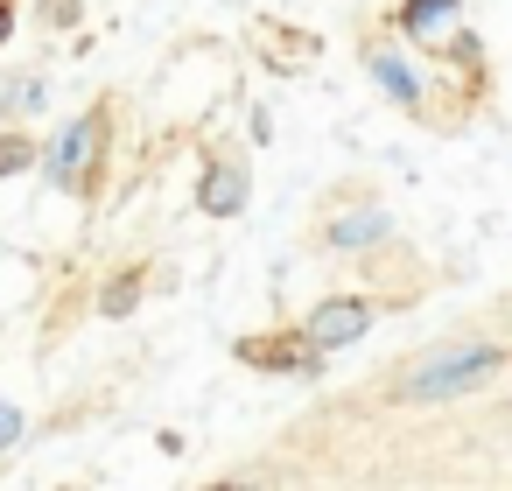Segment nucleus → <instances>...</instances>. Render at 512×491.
Instances as JSON below:
<instances>
[{
  "label": "nucleus",
  "mask_w": 512,
  "mask_h": 491,
  "mask_svg": "<svg viewBox=\"0 0 512 491\" xmlns=\"http://www.w3.org/2000/svg\"><path fill=\"white\" fill-rule=\"evenodd\" d=\"M365 323H372L365 302H323V309L309 316V344H316V351H337V344H351Z\"/></svg>",
  "instance_id": "obj_3"
},
{
  "label": "nucleus",
  "mask_w": 512,
  "mask_h": 491,
  "mask_svg": "<svg viewBox=\"0 0 512 491\" xmlns=\"http://www.w3.org/2000/svg\"><path fill=\"white\" fill-rule=\"evenodd\" d=\"M379 232H386V218H379V211H351V218H337V225H330V246H372Z\"/></svg>",
  "instance_id": "obj_6"
},
{
  "label": "nucleus",
  "mask_w": 512,
  "mask_h": 491,
  "mask_svg": "<svg viewBox=\"0 0 512 491\" xmlns=\"http://www.w3.org/2000/svg\"><path fill=\"white\" fill-rule=\"evenodd\" d=\"M491 372H498V344H442L421 365H407L400 393L407 400H442V393H463V386H477Z\"/></svg>",
  "instance_id": "obj_1"
},
{
  "label": "nucleus",
  "mask_w": 512,
  "mask_h": 491,
  "mask_svg": "<svg viewBox=\"0 0 512 491\" xmlns=\"http://www.w3.org/2000/svg\"><path fill=\"white\" fill-rule=\"evenodd\" d=\"M92 162H99V120H71L57 134V148H50V183L57 190H78L92 176Z\"/></svg>",
  "instance_id": "obj_2"
},
{
  "label": "nucleus",
  "mask_w": 512,
  "mask_h": 491,
  "mask_svg": "<svg viewBox=\"0 0 512 491\" xmlns=\"http://www.w3.org/2000/svg\"><path fill=\"white\" fill-rule=\"evenodd\" d=\"M22 162H36V155H29V148H22V141H0V176H15V169H22Z\"/></svg>",
  "instance_id": "obj_10"
},
{
  "label": "nucleus",
  "mask_w": 512,
  "mask_h": 491,
  "mask_svg": "<svg viewBox=\"0 0 512 491\" xmlns=\"http://www.w3.org/2000/svg\"><path fill=\"white\" fill-rule=\"evenodd\" d=\"M0 36H8V8H0Z\"/></svg>",
  "instance_id": "obj_12"
},
{
  "label": "nucleus",
  "mask_w": 512,
  "mask_h": 491,
  "mask_svg": "<svg viewBox=\"0 0 512 491\" xmlns=\"http://www.w3.org/2000/svg\"><path fill=\"white\" fill-rule=\"evenodd\" d=\"M372 78H379V85H386V92H393L400 106H414V99H421V85H414V71H407L400 57H386V50H372Z\"/></svg>",
  "instance_id": "obj_5"
},
{
  "label": "nucleus",
  "mask_w": 512,
  "mask_h": 491,
  "mask_svg": "<svg viewBox=\"0 0 512 491\" xmlns=\"http://www.w3.org/2000/svg\"><path fill=\"white\" fill-rule=\"evenodd\" d=\"M15 435H22V414H15V407H8V400H0V449H8V442H15Z\"/></svg>",
  "instance_id": "obj_11"
},
{
  "label": "nucleus",
  "mask_w": 512,
  "mask_h": 491,
  "mask_svg": "<svg viewBox=\"0 0 512 491\" xmlns=\"http://www.w3.org/2000/svg\"><path fill=\"white\" fill-rule=\"evenodd\" d=\"M239 204H246V169H239V162H218V169L204 176V211H211V218H232Z\"/></svg>",
  "instance_id": "obj_4"
},
{
  "label": "nucleus",
  "mask_w": 512,
  "mask_h": 491,
  "mask_svg": "<svg viewBox=\"0 0 512 491\" xmlns=\"http://www.w3.org/2000/svg\"><path fill=\"white\" fill-rule=\"evenodd\" d=\"M134 295H141V281H134V274H120V281L99 295V309H106V316H127V309H134Z\"/></svg>",
  "instance_id": "obj_9"
},
{
  "label": "nucleus",
  "mask_w": 512,
  "mask_h": 491,
  "mask_svg": "<svg viewBox=\"0 0 512 491\" xmlns=\"http://www.w3.org/2000/svg\"><path fill=\"white\" fill-rule=\"evenodd\" d=\"M0 106H8V113H36L43 106V78H15L8 92H0Z\"/></svg>",
  "instance_id": "obj_8"
},
{
  "label": "nucleus",
  "mask_w": 512,
  "mask_h": 491,
  "mask_svg": "<svg viewBox=\"0 0 512 491\" xmlns=\"http://www.w3.org/2000/svg\"><path fill=\"white\" fill-rule=\"evenodd\" d=\"M449 15H456V0H414V8H407V29H414V36H428V29H435V22H449Z\"/></svg>",
  "instance_id": "obj_7"
}]
</instances>
